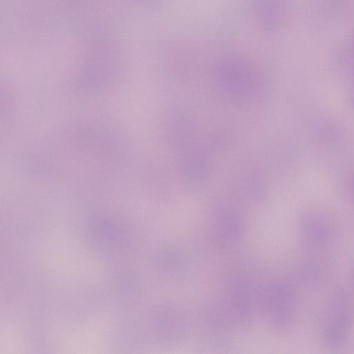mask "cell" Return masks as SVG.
Here are the masks:
<instances>
[{
	"label": "cell",
	"mask_w": 354,
	"mask_h": 354,
	"mask_svg": "<svg viewBox=\"0 0 354 354\" xmlns=\"http://www.w3.org/2000/svg\"><path fill=\"white\" fill-rule=\"evenodd\" d=\"M353 317L348 294L340 288L333 290L324 303L320 315L319 327L323 343L330 348H342L350 337Z\"/></svg>",
	"instance_id": "6da1fadb"
},
{
	"label": "cell",
	"mask_w": 354,
	"mask_h": 354,
	"mask_svg": "<svg viewBox=\"0 0 354 354\" xmlns=\"http://www.w3.org/2000/svg\"><path fill=\"white\" fill-rule=\"evenodd\" d=\"M214 75L220 86L239 97L252 96L257 91L254 88H260L263 83L261 74L250 62L232 53L218 58Z\"/></svg>",
	"instance_id": "7a4b0ae2"
},
{
	"label": "cell",
	"mask_w": 354,
	"mask_h": 354,
	"mask_svg": "<svg viewBox=\"0 0 354 354\" xmlns=\"http://www.w3.org/2000/svg\"><path fill=\"white\" fill-rule=\"evenodd\" d=\"M266 306L276 330L285 333L293 326L297 310V297L292 283L278 281L266 291Z\"/></svg>",
	"instance_id": "3957f363"
},
{
	"label": "cell",
	"mask_w": 354,
	"mask_h": 354,
	"mask_svg": "<svg viewBox=\"0 0 354 354\" xmlns=\"http://www.w3.org/2000/svg\"><path fill=\"white\" fill-rule=\"evenodd\" d=\"M299 231L304 242L314 249L326 247L332 242L335 234V224L326 212L319 209H308L299 218Z\"/></svg>",
	"instance_id": "277c9868"
},
{
	"label": "cell",
	"mask_w": 354,
	"mask_h": 354,
	"mask_svg": "<svg viewBox=\"0 0 354 354\" xmlns=\"http://www.w3.org/2000/svg\"><path fill=\"white\" fill-rule=\"evenodd\" d=\"M327 269L325 259L311 255L299 259L293 267L292 274L298 283L312 286L324 279Z\"/></svg>",
	"instance_id": "5b68a950"
},
{
	"label": "cell",
	"mask_w": 354,
	"mask_h": 354,
	"mask_svg": "<svg viewBox=\"0 0 354 354\" xmlns=\"http://www.w3.org/2000/svg\"><path fill=\"white\" fill-rule=\"evenodd\" d=\"M254 17L259 26L270 31L277 25V0H252Z\"/></svg>",
	"instance_id": "8992f818"
},
{
	"label": "cell",
	"mask_w": 354,
	"mask_h": 354,
	"mask_svg": "<svg viewBox=\"0 0 354 354\" xmlns=\"http://www.w3.org/2000/svg\"><path fill=\"white\" fill-rule=\"evenodd\" d=\"M216 237L223 243H230L239 237L242 223L234 214L222 215L216 221Z\"/></svg>",
	"instance_id": "52a82bcc"
},
{
	"label": "cell",
	"mask_w": 354,
	"mask_h": 354,
	"mask_svg": "<svg viewBox=\"0 0 354 354\" xmlns=\"http://www.w3.org/2000/svg\"><path fill=\"white\" fill-rule=\"evenodd\" d=\"M165 266L172 273L181 271L184 266L183 254L174 247L167 248L164 254Z\"/></svg>",
	"instance_id": "ba28073f"
},
{
	"label": "cell",
	"mask_w": 354,
	"mask_h": 354,
	"mask_svg": "<svg viewBox=\"0 0 354 354\" xmlns=\"http://www.w3.org/2000/svg\"><path fill=\"white\" fill-rule=\"evenodd\" d=\"M353 274H352V277H353V284H354V266H353Z\"/></svg>",
	"instance_id": "9c48e42d"
}]
</instances>
